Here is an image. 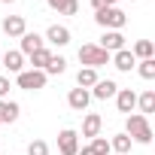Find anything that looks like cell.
<instances>
[{"label": "cell", "mask_w": 155, "mask_h": 155, "mask_svg": "<svg viewBox=\"0 0 155 155\" xmlns=\"http://www.w3.org/2000/svg\"><path fill=\"white\" fill-rule=\"evenodd\" d=\"M125 134L131 137V143H143V146H149V143H152L149 119H146V116H140V113H131V116L125 119Z\"/></svg>", "instance_id": "cell-1"}, {"label": "cell", "mask_w": 155, "mask_h": 155, "mask_svg": "<svg viewBox=\"0 0 155 155\" xmlns=\"http://www.w3.org/2000/svg\"><path fill=\"white\" fill-rule=\"evenodd\" d=\"M94 21L104 28V31H122L128 25V15L119 9V6H107V9H94Z\"/></svg>", "instance_id": "cell-2"}, {"label": "cell", "mask_w": 155, "mask_h": 155, "mask_svg": "<svg viewBox=\"0 0 155 155\" xmlns=\"http://www.w3.org/2000/svg\"><path fill=\"white\" fill-rule=\"evenodd\" d=\"M110 52H104L97 43H85V46H79V61H82V67H91V70H97V67H104V64H110Z\"/></svg>", "instance_id": "cell-3"}, {"label": "cell", "mask_w": 155, "mask_h": 155, "mask_svg": "<svg viewBox=\"0 0 155 155\" xmlns=\"http://www.w3.org/2000/svg\"><path fill=\"white\" fill-rule=\"evenodd\" d=\"M46 79H49V76L43 70H21L15 76V85L21 91H40V88H46Z\"/></svg>", "instance_id": "cell-4"}, {"label": "cell", "mask_w": 155, "mask_h": 155, "mask_svg": "<svg viewBox=\"0 0 155 155\" xmlns=\"http://www.w3.org/2000/svg\"><path fill=\"white\" fill-rule=\"evenodd\" d=\"M58 152L61 155H76L79 152V134H76L73 128H64L58 134Z\"/></svg>", "instance_id": "cell-5"}, {"label": "cell", "mask_w": 155, "mask_h": 155, "mask_svg": "<svg viewBox=\"0 0 155 155\" xmlns=\"http://www.w3.org/2000/svg\"><path fill=\"white\" fill-rule=\"evenodd\" d=\"M110 64L116 67V70H122V73H131L134 67H137V58L131 55V49L125 46V49H119V52H113V58H110Z\"/></svg>", "instance_id": "cell-6"}, {"label": "cell", "mask_w": 155, "mask_h": 155, "mask_svg": "<svg viewBox=\"0 0 155 155\" xmlns=\"http://www.w3.org/2000/svg\"><path fill=\"white\" fill-rule=\"evenodd\" d=\"M116 107H119V113L131 116V113L137 110V91H134V88H119V91H116Z\"/></svg>", "instance_id": "cell-7"}, {"label": "cell", "mask_w": 155, "mask_h": 155, "mask_svg": "<svg viewBox=\"0 0 155 155\" xmlns=\"http://www.w3.org/2000/svg\"><path fill=\"white\" fill-rule=\"evenodd\" d=\"M88 104H91L88 88H70V94H67V107H70V110L85 113V110H88Z\"/></svg>", "instance_id": "cell-8"}, {"label": "cell", "mask_w": 155, "mask_h": 155, "mask_svg": "<svg viewBox=\"0 0 155 155\" xmlns=\"http://www.w3.org/2000/svg\"><path fill=\"white\" fill-rule=\"evenodd\" d=\"M43 40L52 43V46H58V49H64V46L70 43V28H64V25H49V31H46Z\"/></svg>", "instance_id": "cell-9"}, {"label": "cell", "mask_w": 155, "mask_h": 155, "mask_svg": "<svg viewBox=\"0 0 155 155\" xmlns=\"http://www.w3.org/2000/svg\"><path fill=\"white\" fill-rule=\"evenodd\" d=\"M18 40H21V49H18V52H21V55H28V58H31L34 52L46 49V40H43L40 34H31V31H25V34H21Z\"/></svg>", "instance_id": "cell-10"}, {"label": "cell", "mask_w": 155, "mask_h": 155, "mask_svg": "<svg viewBox=\"0 0 155 155\" xmlns=\"http://www.w3.org/2000/svg\"><path fill=\"white\" fill-rule=\"evenodd\" d=\"M97 46L104 49V52H119V49H125V37H122V31H104V37L97 40Z\"/></svg>", "instance_id": "cell-11"}, {"label": "cell", "mask_w": 155, "mask_h": 155, "mask_svg": "<svg viewBox=\"0 0 155 155\" xmlns=\"http://www.w3.org/2000/svg\"><path fill=\"white\" fill-rule=\"evenodd\" d=\"M0 64H3L9 73H15V76H18V73L25 70V55H21L18 49H12V52H3V55H0Z\"/></svg>", "instance_id": "cell-12"}, {"label": "cell", "mask_w": 155, "mask_h": 155, "mask_svg": "<svg viewBox=\"0 0 155 155\" xmlns=\"http://www.w3.org/2000/svg\"><path fill=\"white\" fill-rule=\"evenodd\" d=\"M0 28H3L6 37H21V34L28 31V21H25V15H6Z\"/></svg>", "instance_id": "cell-13"}, {"label": "cell", "mask_w": 155, "mask_h": 155, "mask_svg": "<svg viewBox=\"0 0 155 155\" xmlns=\"http://www.w3.org/2000/svg\"><path fill=\"white\" fill-rule=\"evenodd\" d=\"M116 91H119V85L113 82V79H97L94 82V88L88 91L91 97H97V101H110V97H116Z\"/></svg>", "instance_id": "cell-14"}, {"label": "cell", "mask_w": 155, "mask_h": 155, "mask_svg": "<svg viewBox=\"0 0 155 155\" xmlns=\"http://www.w3.org/2000/svg\"><path fill=\"white\" fill-rule=\"evenodd\" d=\"M101 128H104V119L97 113H85V119H82V137H101Z\"/></svg>", "instance_id": "cell-15"}, {"label": "cell", "mask_w": 155, "mask_h": 155, "mask_svg": "<svg viewBox=\"0 0 155 155\" xmlns=\"http://www.w3.org/2000/svg\"><path fill=\"white\" fill-rule=\"evenodd\" d=\"M18 113H21V107L15 101H0V125H12L18 119Z\"/></svg>", "instance_id": "cell-16"}, {"label": "cell", "mask_w": 155, "mask_h": 155, "mask_svg": "<svg viewBox=\"0 0 155 155\" xmlns=\"http://www.w3.org/2000/svg\"><path fill=\"white\" fill-rule=\"evenodd\" d=\"M101 79V76H97V70H91V67H82L79 73H76V88H94V82Z\"/></svg>", "instance_id": "cell-17"}, {"label": "cell", "mask_w": 155, "mask_h": 155, "mask_svg": "<svg viewBox=\"0 0 155 155\" xmlns=\"http://www.w3.org/2000/svg\"><path fill=\"white\" fill-rule=\"evenodd\" d=\"M46 3H49V9L64 12V15H76L79 12V0H46Z\"/></svg>", "instance_id": "cell-18"}, {"label": "cell", "mask_w": 155, "mask_h": 155, "mask_svg": "<svg viewBox=\"0 0 155 155\" xmlns=\"http://www.w3.org/2000/svg\"><path fill=\"white\" fill-rule=\"evenodd\" d=\"M131 55H134L137 61L155 58V46H152V40H137V43H134V49H131Z\"/></svg>", "instance_id": "cell-19"}, {"label": "cell", "mask_w": 155, "mask_h": 155, "mask_svg": "<svg viewBox=\"0 0 155 155\" xmlns=\"http://www.w3.org/2000/svg\"><path fill=\"white\" fill-rule=\"evenodd\" d=\"M137 107H140V116L149 119V113H155V91L146 88L143 94H137Z\"/></svg>", "instance_id": "cell-20"}, {"label": "cell", "mask_w": 155, "mask_h": 155, "mask_svg": "<svg viewBox=\"0 0 155 155\" xmlns=\"http://www.w3.org/2000/svg\"><path fill=\"white\" fill-rule=\"evenodd\" d=\"M64 70H67V61H64V58H61V55H52V58H49V64H46V70H43V73H46V76H61V73H64Z\"/></svg>", "instance_id": "cell-21"}, {"label": "cell", "mask_w": 155, "mask_h": 155, "mask_svg": "<svg viewBox=\"0 0 155 155\" xmlns=\"http://www.w3.org/2000/svg\"><path fill=\"white\" fill-rule=\"evenodd\" d=\"M110 149L119 152V155H128V152H131V137H128V134H116V137L110 140Z\"/></svg>", "instance_id": "cell-22"}, {"label": "cell", "mask_w": 155, "mask_h": 155, "mask_svg": "<svg viewBox=\"0 0 155 155\" xmlns=\"http://www.w3.org/2000/svg\"><path fill=\"white\" fill-rule=\"evenodd\" d=\"M49 58H52V52H49V49H40V52H34V55H31V70H46Z\"/></svg>", "instance_id": "cell-23"}, {"label": "cell", "mask_w": 155, "mask_h": 155, "mask_svg": "<svg viewBox=\"0 0 155 155\" xmlns=\"http://www.w3.org/2000/svg\"><path fill=\"white\" fill-rule=\"evenodd\" d=\"M137 73L143 79H155V58H146V61H137Z\"/></svg>", "instance_id": "cell-24"}, {"label": "cell", "mask_w": 155, "mask_h": 155, "mask_svg": "<svg viewBox=\"0 0 155 155\" xmlns=\"http://www.w3.org/2000/svg\"><path fill=\"white\" fill-rule=\"evenodd\" d=\"M94 155H110L113 149H110V140L107 137H91V146H88Z\"/></svg>", "instance_id": "cell-25"}, {"label": "cell", "mask_w": 155, "mask_h": 155, "mask_svg": "<svg viewBox=\"0 0 155 155\" xmlns=\"http://www.w3.org/2000/svg\"><path fill=\"white\" fill-rule=\"evenodd\" d=\"M28 155H49V143H46V140H31Z\"/></svg>", "instance_id": "cell-26"}, {"label": "cell", "mask_w": 155, "mask_h": 155, "mask_svg": "<svg viewBox=\"0 0 155 155\" xmlns=\"http://www.w3.org/2000/svg\"><path fill=\"white\" fill-rule=\"evenodd\" d=\"M9 88H12V85H9V76H0V101L9 97Z\"/></svg>", "instance_id": "cell-27"}, {"label": "cell", "mask_w": 155, "mask_h": 155, "mask_svg": "<svg viewBox=\"0 0 155 155\" xmlns=\"http://www.w3.org/2000/svg\"><path fill=\"white\" fill-rule=\"evenodd\" d=\"M119 0H91V6L94 9H107V6H116Z\"/></svg>", "instance_id": "cell-28"}, {"label": "cell", "mask_w": 155, "mask_h": 155, "mask_svg": "<svg viewBox=\"0 0 155 155\" xmlns=\"http://www.w3.org/2000/svg\"><path fill=\"white\" fill-rule=\"evenodd\" d=\"M76 155H94V152H91L88 146H79V152H76Z\"/></svg>", "instance_id": "cell-29"}, {"label": "cell", "mask_w": 155, "mask_h": 155, "mask_svg": "<svg viewBox=\"0 0 155 155\" xmlns=\"http://www.w3.org/2000/svg\"><path fill=\"white\" fill-rule=\"evenodd\" d=\"M3 3H15V0H3Z\"/></svg>", "instance_id": "cell-30"}, {"label": "cell", "mask_w": 155, "mask_h": 155, "mask_svg": "<svg viewBox=\"0 0 155 155\" xmlns=\"http://www.w3.org/2000/svg\"><path fill=\"white\" fill-rule=\"evenodd\" d=\"M0 55H3V52H0Z\"/></svg>", "instance_id": "cell-31"}]
</instances>
